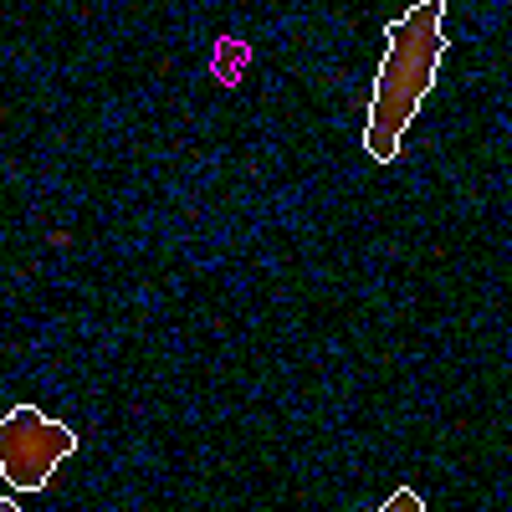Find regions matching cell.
<instances>
[{
    "label": "cell",
    "instance_id": "cell-1",
    "mask_svg": "<svg viewBox=\"0 0 512 512\" xmlns=\"http://www.w3.org/2000/svg\"><path fill=\"white\" fill-rule=\"evenodd\" d=\"M446 6L441 0H420L400 21L384 31V62L374 77V98H369V128H364V149L374 164H390L400 154V139L420 103L431 98L441 62H446Z\"/></svg>",
    "mask_w": 512,
    "mask_h": 512
},
{
    "label": "cell",
    "instance_id": "cell-3",
    "mask_svg": "<svg viewBox=\"0 0 512 512\" xmlns=\"http://www.w3.org/2000/svg\"><path fill=\"white\" fill-rule=\"evenodd\" d=\"M379 512H425V502H420V492L400 487V492H390V497H384V507H379Z\"/></svg>",
    "mask_w": 512,
    "mask_h": 512
},
{
    "label": "cell",
    "instance_id": "cell-4",
    "mask_svg": "<svg viewBox=\"0 0 512 512\" xmlns=\"http://www.w3.org/2000/svg\"><path fill=\"white\" fill-rule=\"evenodd\" d=\"M0 512H21V502L16 497H0Z\"/></svg>",
    "mask_w": 512,
    "mask_h": 512
},
{
    "label": "cell",
    "instance_id": "cell-2",
    "mask_svg": "<svg viewBox=\"0 0 512 512\" xmlns=\"http://www.w3.org/2000/svg\"><path fill=\"white\" fill-rule=\"evenodd\" d=\"M72 451H77V431L41 415V405H16L0 415V477L16 492H41Z\"/></svg>",
    "mask_w": 512,
    "mask_h": 512
}]
</instances>
